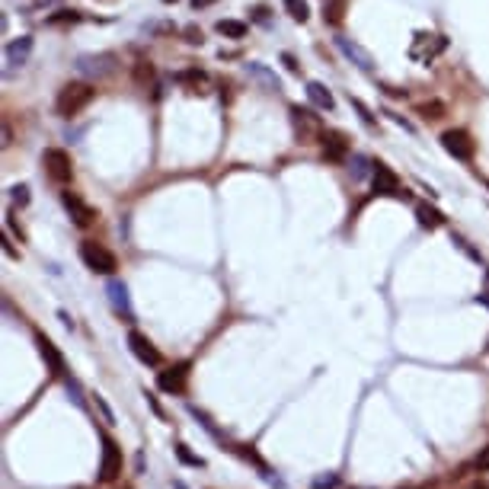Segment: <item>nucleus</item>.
Masks as SVG:
<instances>
[{"label":"nucleus","instance_id":"1","mask_svg":"<svg viewBox=\"0 0 489 489\" xmlns=\"http://www.w3.org/2000/svg\"><path fill=\"white\" fill-rule=\"evenodd\" d=\"M93 96H96V90H93L90 83L71 80V83H65V87L58 90L55 112L61 115V119H74V115H80V112L87 109V106H90Z\"/></svg>","mask_w":489,"mask_h":489},{"label":"nucleus","instance_id":"2","mask_svg":"<svg viewBox=\"0 0 489 489\" xmlns=\"http://www.w3.org/2000/svg\"><path fill=\"white\" fill-rule=\"evenodd\" d=\"M291 128H295L297 144H320L323 138V122L314 109H304V106H291Z\"/></svg>","mask_w":489,"mask_h":489},{"label":"nucleus","instance_id":"3","mask_svg":"<svg viewBox=\"0 0 489 489\" xmlns=\"http://www.w3.org/2000/svg\"><path fill=\"white\" fill-rule=\"evenodd\" d=\"M80 259H83V266L90 269V272H100V275H112V272L119 269L115 253H109V249L102 247V243H96V240H83L80 243Z\"/></svg>","mask_w":489,"mask_h":489},{"label":"nucleus","instance_id":"4","mask_svg":"<svg viewBox=\"0 0 489 489\" xmlns=\"http://www.w3.org/2000/svg\"><path fill=\"white\" fill-rule=\"evenodd\" d=\"M42 163H45V173L52 183L58 185H67L71 183V176H74V166H71V157H67V150L61 148H48L42 154Z\"/></svg>","mask_w":489,"mask_h":489},{"label":"nucleus","instance_id":"5","mask_svg":"<svg viewBox=\"0 0 489 489\" xmlns=\"http://www.w3.org/2000/svg\"><path fill=\"white\" fill-rule=\"evenodd\" d=\"M115 67H119V58L112 55V52H100V55H80L77 58V71L83 77H112L115 74Z\"/></svg>","mask_w":489,"mask_h":489},{"label":"nucleus","instance_id":"6","mask_svg":"<svg viewBox=\"0 0 489 489\" xmlns=\"http://www.w3.org/2000/svg\"><path fill=\"white\" fill-rule=\"evenodd\" d=\"M444 48H448V38H444V36H429V32H419V36L413 38L409 58H413V61H422V65H429V61H435V58L442 55Z\"/></svg>","mask_w":489,"mask_h":489},{"label":"nucleus","instance_id":"7","mask_svg":"<svg viewBox=\"0 0 489 489\" xmlns=\"http://www.w3.org/2000/svg\"><path fill=\"white\" fill-rule=\"evenodd\" d=\"M442 148L448 150L454 160H473V154H477V144H473V138L464 128L444 131V135H442Z\"/></svg>","mask_w":489,"mask_h":489},{"label":"nucleus","instance_id":"8","mask_svg":"<svg viewBox=\"0 0 489 489\" xmlns=\"http://www.w3.org/2000/svg\"><path fill=\"white\" fill-rule=\"evenodd\" d=\"M320 150H323V160H330V163H345L349 160V138L342 131H323Z\"/></svg>","mask_w":489,"mask_h":489},{"label":"nucleus","instance_id":"9","mask_svg":"<svg viewBox=\"0 0 489 489\" xmlns=\"http://www.w3.org/2000/svg\"><path fill=\"white\" fill-rule=\"evenodd\" d=\"M122 473V451L109 435H102V464H100V480L109 483Z\"/></svg>","mask_w":489,"mask_h":489},{"label":"nucleus","instance_id":"10","mask_svg":"<svg viewBox=\"0 0 489 489\" xmlns=\"http://www.w3.org/2000/svg\"><path fill=\"white\" fill-rule=\"evenodd\" d=\"M61 202H65L67 214H71V221H74L77 227H90V224L96 221V212H93L90 205L83 202L77 192H71V189H67V192H61Z\"/></svg>","mask_w":489,"mask_h":489},{"label":"nucleus","instance_id":"11","mask_svg":"<svg viewBox=\"0 0 489 489\" xmlns=\"http://www.w3.org/2000/svg\"><path fill=\"white\" fill-rule=\"evenodd\" d=\"M336 48H339L342 55L349 58V61H352L355 67H359V71H365V74H371V71H374V58H371L368 52H365V48H361L359 42H355V38L339 36V38H336Z\"/></svg>","mask_w":489,"mask_h":489},{"label":"nucleus","instance_id":"12","mask_svg":"<svg viewBox=\"0 0 489 489\" xmlns=\"http://www.w3.org/2000/svg\"><path fill=\"white\" fill-rule=\"evenodd\" d=\"M106 295H109V304H112V310H115V314L125 317V320H135V310H131V297H128V288H125V282L112 278L109 285H106Z\"/></svg>","mask_w":489,"mask_h":489},{"label":"nucleus","instance_id":"13","mask_svg":"<svg viewBox=\"0 0 489 489\" xmlns=\"http://www.w3.org/2000/svg\"><path fill=\"white\" fill-rule=\"evenodd\" d=\"M128 349L135 352V359L144 361V365H150V368H157L160 365V352L157 345L144 336V332H128Z\"/></svg>","mask_w":489,"mask_h":489},{"label":"nucleus","instance_id":"14","mask_svg":"<svg viewBox=\"0 0 489 489\" xmlns=\"http://www.w3.org/2000/svg\"><path fill=\"white\" fill-rule=\"evenodd\" d=\"M32 36H19L13 38V42H7V48H3V58H7V67H23L29 61V55H32Z\"/></svg>","mask_w":489,"mask_h":489},{"label":"nucleus","instance_id":"15","mask_svg":"<svg viewBox=\"0 0 489 489\" xmlns=\"http://www.w3.org/2000/svg\"><path fill=\"white\" fill-rule=\"evenodd\" d=\"M371 179H374V192H380V195H400V179H397V173L390 170L387 163H374V173H371Z\"/></svg>","mask_w":489,"mask_h":489},{"label":"nucleus","instance_id":"16","mask_svg":"<svg viewBox=\"0 0 489 489\" xmlns=\"http://www.w3.org/2000/svg\"><path fill=\"white\" fill-rule=\"evenodd\" d=\"M185 378H189V365H173V368H166V371H160V378H157V384L166 390V394H183L185 390Z\"/></svg>","mask_w":489,"mask_h":489},{"label":"nucleus","instance_id":"17","mask_svg":"<svg viewBox=\"0 0 489 489\" xmlns=\"http://www.w3.org/2000/svg\"><path fill=\"white\" fill-rule=\"evenodd\" d=\"M243 67H247V74L253 77V80H256L266 93H278V90H282V80H278L275 71H269L266 65H259V61H249V65H243Z\"/></svg>","mask_w":489,"mask_h":489},{"label":"nucleus","instance_id":"18","mask_svg":"<svg viewBox=\"0 0 489 489\" xmlns=\"http://www.w3.org/2000/svg\"><path fill=\"white\" fill-rule=\"evenodd\" d=\"M36 345H38V352H42V359L48 361V371H52V374H65V355L55 349V342L45 339L42 332H36Z\"/></svg>","mask_w":489,"mask_h":489},{"label":"nucleus","instance_id":"19","mask_svg":"<svg viewBox=\"0 0 489 489\" xmlns=\"http://www.w3.org/2000/svg\"><path fill=\"white\" fill-rule=\"evenodd\" d=\"M176 83L189 87V93H208L212 77L205 74V71H198V67H189V71H179V74H176Z\"/></svg>","mask_w":489,"mask_h":489},{"label":"nucleus","instance_id":"20","mask_svg":"<svg viewBox=\"0 0 489 489\" xmlns=\"http://www.w3.org/2000/svg\"><path fill=\"white\" fill-rule=\"evenodd\" d=\"M307 100L314 102V109H323V112H332L336 109V100H332V93L326 90L323 83H307Z\"/></svg>","mask_w":489,"mask_h":489},{"label":"nucleus","instance_id":"21","mask_svg":"<svg viewBox=\"0 0 489 489\" xmlns=\"http://www.w3.org/2000/svg\"><path fill=\"white\" fill-rule=\"evenodd\" d=\"M416 218H419V224L422 227H429V231H435V227H442L444 218L438 208H432V205H416Z\"/></svg>","mask_w":489,"mask_h":489},{"label":"nucleus","instance_id":"22","mask_svg":"<svg viewBox=\"0 0 489 489\" xmlns=\"http://www.w3.org/2000/svg\"><path fill=\"white\" fill-rule=\"evenodd\" d=\"M416 112H419L425 122H438V119H444V115H448V106H444L442 100H429V102H419V106H416Z\"/></svg>","mask_w":489,"mask_h":489},{"label":"nucleus","instance_id":"23","mask_svg":"<svg viewBox=\"0 0 489 489\" xmlns=\"http://www.w3.org/2000/svg\"><path fill=\"white\" fill-rule=\"evenodd\" d=\"M345 7H349V0H323V19L330 26H339L342 16H345Z\"/></svg>","mask_w":489,"mask_h":489},{"label":"nucleus","instance_id":"24","mask_svg":"<svg viewBox=\"0 0 489 489\" xmlns=\"http://www.w3.org/2000/svg\"><path fill=\"white\" fill-rule=\"evenodd\" d=\"M80 19H83L80 10H67L65 7V10H58V13H52L45 23L48 26H74V23H80Z\"/></svg>","mask_w":489,"mask_h":489},{"label":"nucleus","instance_id":"25","mask_svg":"<svg viewBox=\"0 0 489 489\" xmlns=\"http://www.w3.org/2000/svg\"><path fill=\"white\" fill-rule=\"evenodd\" d=\"M214 29H218L224 38H243L247 36V23H240V19H221Z\"/></svg>","mask_w":489,"mask_h":489},{"label":"nucleus","instance_id":"26","mask_svg":"<svg viewBox=\"0 0 489 489\" xmlns=\"http://www.w3.org/2000/svg\"><path fill=\"white\" fill-rule=\"evenodd\" d=\"M285 10H288V16L295 19V23H307V19H310V7H307V0H285Z\"/></svg>","mask_w":489,"mask_h":489},{"label":"nucleus","instance_id":"27","mask_svg":"<svg viewBox=\"0 0 489 489\" xmlns=\"http://www.w3.org/2000/svg\"><path fill=\"white\" fill-rule=\"evenodd\" d=\"M135 83H138V87H150V83H154V65H150V61H138V65H135Z\"/></svg>","mask_w":489,"mask_h":489},{"label":"nucleus","instance_id":"28","mask_svg":"<svg viewBox=\"0 0 489 489\" xmlns=\"http://www.w3.org/2000/svg\"><path fill=\"white\" fill-rule=\"evenodd\" d=\"M368 166H374V163H371L368 157L355 154V157H352V163H349V170H352V176H355V179H365V176H368Z\"/></svg>","mask_w":489,"mask_h":489},{"label":"nucleus","instance_id":"29","mask_svg":"<svg viewBox=\"0 0 489 489\" xmlns=\"http://www.w3.org/2000/svg\"><path fill=\"white\" fill-rule=\"evenodd\" d=\"M93 403H96V409H100V416H102V422H115V416H112V409H109V403L102 400V394H93Z\"/></svg>","mask_w":489,"mask_h":489},{"label":"nucleus","instance_id":"30","mask_svg":"<svg viewBox=\"0 0 489 489\" xmlns=\"http://www.w3.org/2000/svg\"><path fill=\"white\" fill-rule=\"evenodd\" d=\"M10 198L16 205H29V185H13V189H10Z\"/></svg>","mask_w":489,"mask_h":489},{"label":"nucleus","instance_id":"31","mask_svg":"<svg viewBox=\"0 0 489 489\" xmlns=\"http://www.w3.org/2000/svg\"><path fill=\"white\" fill-rule=\"evenodd\" d=\"M185 42H189V45H202L205 38H202V29H195V26H185Z\"/></svg>","mask_w":489,"mask_h":489},{"label":"nucleus","instance_id":"32","mask_svg":"<svg viewBox=\"0 0 489 489\" xmlns=\"http://www.w3.org/2000/svg\"><path fill=\"white\" fill-rule=\"evenodd\" d=\"M352 106L359 109V115H361V122H365V125H374V115L368 112V106H365V102H361V100H352Z\"/></svg>","mask_w":489,"mask_h":489},{"label":"nucleus","instance_id":"33","mask_svg":"<svg viewBox=\"0 0 489 489\" xmlns=\"http://www.w3.org/2000/svg\"><path fill=\"white\" fill-rule=\"evenodd\" d=\"M176 454H179V457H183L185 464H192V467H202V457H195V454H189V451H185V444H179V448H176Z\"/></svg>","mask_w":489,"mask_h":489},{"label":"nucleus","instance_id":"34","mask_svg":"<svg viewBox=\"0 0 489 489\" xmlns=\"http://www.w3.org/2000/svg\"><path fill=\"white\" fill-rule=\"evenodd\" d=\"M473 467H477V470H489V448H483L480 454H477V461H473Z\"/></svg>","mask_w":489,"mask_h":489},{"label":"nucleus","instance_id":"35","mask_svg":"<svg viewBox=\"0 0 489 489\" xmlns=\"http://www.w3.org/2000/svg\"><path fill=\"white\" fill-rule=\"evenodd\" d=\"M55 3H61V0H32V3H29V13H36V10H48V7H55Z\"/></svg>","mask_w":489,"mask_h":489},{"label":"nucleus","instance_id":"36","mask_svg":"<svg viewBox=\"0 0 489 489\" xmlns=\"http://www.w3.org/2000/svg\"><path fill=\"white\" fill-rule=\"evenodd\" d=\"M253 19L262 23V26H269V10L266 7H253Z\"/></svg>","mask_w":489,"mask_h":489},{"label":"nucleus","instance_id":"37","mask_svg":"<svg viewBox=\"0 0 489 489\" xmlns=\"http://www.w3.org/2000/svg\"><path fill=\"white\" fill-rule=\"evenodd\" d=\"M336 483H339V480H336V477L330 473V477H317L314 486H317V489H323V486H336Z\"/></svg>","mask_w":489,"mask_h":489},{"label":"nucleus","instance_id":"38","mask_svg":"<svg viewBox=\"0 0 489 489\" xmlns=\"http://www.w3.org/2000/svg\"><path fill=\"white\" fill-rule=\"evenodd\" d=\"M282 61H285V67H288V71H291V74H297V71H301V67H297V61H295V58H291V55H288V52H285V55H282Z\"/></svg>","mask_w":489,"mask_h":489},{"label":"nucleus","instance_id":"39","mask_svg":"<svg viewBox=\"0 0 489 489\" xmlns=\"http://www.w3.org/2000/svg\"><path fill=\"white\" fill-rule=\"evenodd\" d=\"M212 3H218V0H192L195 10H205V7H212Z\"/></svg>","mask_w":489,"mask_h":489},{"label":"nucleus","instance_id":"40","mask_svg":"<svg viewBox=\"0 0 489 489\" xmlns=\"http://www.w3.org/2000/svg\"><path fill=\"white\" fill-rule=\"evenodd\" d=\"M477 301H483V304H489V275H486V291H483V295L477 297Z\"/></svg>","mask_w":489,"mask_h":489},{"label":"nucleus","instance_id":"41","mask_svg":"<svg viewBox=\"0 0 489 489\" xmlns=\"http://www.w3.org/2000/svg\"><path fill=\"white\" fill-rule=\"evenodd\" d=\"M163 3H176V0H163Z\"/></svg>","mask_w":489,"mask_h":489}]
</instances>
